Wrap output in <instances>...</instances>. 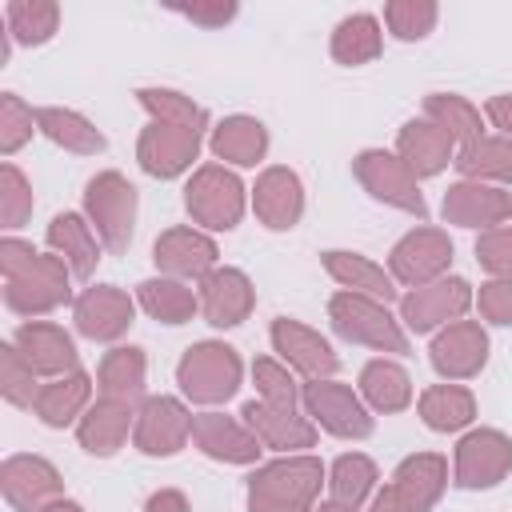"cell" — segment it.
<instances>
[{
  "mask_svg": "<svg viewBox=\"0 0 512 512\" xmlns=\"http://www.w3.org/2000/svg\"><path fill=\"white\" fill-rule=\"evenodd\" d=\"M136 100H140V108L156 124H176V128H192V132H204L208 128V112L192 96H184V92H172V88H140Z\"/></svg>",
  "mask_w": 512,
  "mask_h": 512,
  "instance_id": "cell-40",
  "label": "cell"
},
{
  "mask_svg": "<svg viewBox=\"0 0 512 512\" xmlns=\"http://www.w3.org/2000/svg\"><path fill=\"white\" fill-rule=\"evenodd\" d=\"M456 168L464 180L480 184H512V140L504 136H480L456 152Z\"/></svg>",
  "mask_w": 512,
  "mask_h": 512,
  "instance_id": "cell-36",
  "label": "cell"
},
{
  "mask_svg": "<svg viewBox=\"0 0 512 512\" xmlns=\"http://www.w3.org/2000/svg\"><path fill=\"white\" fill-rule=\"evenodd\" d=\"M328 320L352 344H364V348H376V352H396V356L408 352V336H404L400 320L388 312V304H380L372 296L336 292L328 300Z\"/></svg>",
  "mask_w": 512,
  "mask_h": 512,
  "instance_id": "cell-2",
  "label": "cell"
},
{
  "mask_svg": "<svg viewBox=\"0 0 512 512\" xmlns=\"http://www.w3.org/2000/svg\"><path fill=\"white\" fill-rule=\"evenodd\" d=\"M300 404H304V412H308L312 424H320L324 432H332L340 440H364V436H372V416H368L364 400L348 384H340L332 376L328 380H308L300 388Z\"/></svg>",
  "mask_w": 512,
  "mask_h": 512,
  "instance_id": "cell-7",
  "label": "cell"
},
{
  "mask_svg": "<svg viewBox=\"0 0 512 512\" xmlns=\"http://www.w3.org/2000/svg\"><path fill=\"white\" fill-rule=\"evenodd\" d=\"M480 316L492 324H512V280H488L480 284Z\"/></svg>",
  "mask_w": 512,
  "mask_h": 512,
  "instance_id": "cell-49",
  "label": "cell"
},
{
  "mask_svg": "<svg viewBox=\"0 0 512 512\" xmlns=\"http://www.w3.org/2000/svg\"><path fill=\"white\" fill-rule=\"evenodd\" d=\"M252 380H256V392L264 404H284V408H300V392H296V380L288 372V364L272 360V356H260L252 364Z\"/></svg>",
  "mask_w": 512,
  "mask_h": 512,
  "instance_id": "cell-45",
  "label": "cell"
},
{
  "mask_svg": "<svg viewBox=\"0 0 512 512\" xmlns=\"http://www.w3.org/2000/svg\"><path fill=\"white\" fill-rule=\"evenodd\" d=\"M84 212L108 252H124L136 224V188L120 172H100L84 188Z\"/></svg>",
  "mask_w": 512,
  "mask_h": 512,
  "instance_id": "cell-5",
  "label": "cell"
},
{
  "mask_svg": "<svg viewBox=\"0 0 512 512\" xmlns=\"http://www.w3.org/2000/svg\"><path fill=\"white\" fill-rule=\"evenodd\" d=\"M176 12H180V16H188L192 24L216 28V24H228V20L236 16V4H180Z\"/></svg>",
  "mask_w": 512,
  "mask_h": 512,
  "instance_id": "cell-51",
  "label": "cell"
},
{
  "mask_svg": "<svg viewBox=\"0 0 512 512\" xmlns=\"http://www.w3.org/2000/svg\"><path fill=\"white\" fill-rule=\"evenodd\" d=\"M384 24L392 28L396 40H420L436 24V4L432 0H392L384 8Z\"/></svg>",
  "mask_w": 512,
  "mask_h": 512,
  "instance_id": "cell-44",
  "label": "cell"
},
{
  "mask_svg": "<svg viewBox=\"0 0 512 512\" xmlns=\"http://www.w3.org/2000/svg\"><path fill=\"white\" fill-rule=\"evenodd\" d=\"M324 464L316 456H280L248 476V512H316Z\"/></svg>",
  "mask_w": 512,
  "mask_h": 512,
  "instance_id": "cell-1",
  "label": "cell"
},
{
  "mask_svg": "<svg viewBox=\"0 0 512 512\" xmlns=\"http://www.w3.org/2000/svg\"><path fill=\"white\" fill-rule=\"evenodd\" d=\"M448 224L460 228H500L504 220H512V192H504L500 184H480V180H460L444 192L440 204Z\"/></svg>",
  "mask_w": 512,
  "mask_h": 512,
  "instance_id": "cell-16",
  "label": "cell"
},
{
  "mask_svg": "<svg viewBox=\"0 0 512 512\" xmlns=\"http://www.w3.org/2000/svg\"><path fill=\"white\" fill-rule=\"evenodd\" d=\"M144 352L140 348H112L104 352L100 360V372H96V384H100V396H112V400H136L144 392Z\"/></svg>",
  "mask_w": 512,
  "mask_h": 512,
  "instance_id": "cell-39",
  "label": "cell"
},
{
  "mask_svg": "<svg viewBox=\"0 0 512 512\" xmlns=\"http://www.w3.org/2000/svg\"><path fill=\"white\" fill-rule=\"evenodd\" d=\"M184 208L200 228L228 232L244 216V184L224 164H200L184 188Z\"/></svg>",
  "mask_w": 512,
  "mask_h": 512,
  "instance_id": "cell-4",
  "label": "cell"
},
{
  "mask_svg": "<svg viewBox=\"0 0 512 512\" xmlns=\"http://www.w3.org/2000/svg\"><path fill=\"white\" fill-rule=\"evenodd\" d=\"M476 260L496 276V280H512V224L488 228L476 240Z\"/></svg>",
  "mask_w": 512,
  "mask_h": 512,
  "instance_id": "cell-48",
  "label": "cell"
},
{
  "mask_svg": "<svg viewBox=\"0 0 512 512\" xmlns=\"http://www.w3.org/2000/svg\"><path fill=\"white\" fill-rule=\"evenodd\" d=\"M32 216V184L16 164L0 168V220L4 228H20Z\"/></svg>",
  "mask_w": 512,
  "mask_h": 512,
  "instance_id": "cell-46",
  "label": "cell"
},
{
  "mask_svg": "<svg viewBox=\"0 0 512 512\" xmlns=\"http://www.w3.org/2000/svg\"><path fill=\"white\" fill-rule=\"evenodd\" d=\"M12 344L20 348V356L40 376H68V372H76V344L52 320H24L16 328V336H12Z\"/></svg>",
  "mask_w": 512,
  "mask_h": 512,
  "instance_id": "cell-23",
  "label": "cell"
},
{
  "mask_svg": "<svg viewBox=\"0 0 512 512\" xmlns=\"http://www.w3.org/2000/svg\"><path fill=\"white\" fill-rule=\"evenodd\" d=\"M352 172L356 180L364 184V192L380 204H392L416 220L428 216V204L420 196V184L416 176L408 172V164L396 156V152H384V148H364L356 160H352Z\"/></svg>",
  "mask_w": 512,
  "mask_h": 512,
  "instance_id": "cell-6",
  "label": "cell"
},
{
  "mask_svg": "<svg viewBox=\"0 0 512 512\" xmlns=\"http://www.w3.org/2000/svg\"><path fill=\"white\" fill-rule=\"evenodd\" d=\"M40 512H84V508H80L76 500H64V496H60V500H52V504H44Z\"/></svg>",
  "mask_w": 512,
  "mask_h": 512,
  "instance_id": "cell-55",
  "label": "cell"
},
{
  "mask_svg": "<svg viewBox=\"0 0 512 512\" xmlns=\"http://www.w3.org/2000/svg\"><path fill=\"white\" fill-rule=\"evenodd\" d=\"M192 436V412L176 396H144L132 440L144 456H176Z\"/></svg>",
  "mask_w": 512,
  "mask_h": 512,
  "instance_id": "cell-11",
  "label": "cell"
},
{
  "mask_svg": "<svg viewBox=\"0 0 512 512\" xmlns=\"http://www.w3.org/2000/svg\"><path fill=\"white\" fill-rule=\"evenodd\" d=\"M36 256H40V252H36L28 240H16V236L0 240V272H4V280H8V276H16V272H24Z\"/></svg>",
  "mask_w": 512,
  "mask_h": 512,
  "instance_id": "cell-50",
  "label": "cell"
},
{
  "mask_svg": "<svg viewBox=\"0 0 512 512\" xmlns=\"http://www.w3.org/2000/svg\"><path fill=\"white\" fill-rule=\"evenodd\" d=\"M208 148H212L216 160L248 168L256 160H264V152H268V128L256 116H228V120H220L212 128Z\"/></svg>",
  "mask_w": 512,
  "mask_h": 512,
  "instance_id": "cell-31",
  "label": "cell"
},
{
  "mask_svg": "<svg viewBox=\"0 0 512 512\" xmlns=\"http://www.w3.org/2000/svg\"><path fill=\"white\" fill-rule=\"evenodd\" d=\"M256 304V288L240 268H212L200 280V312L212 328H236L248 320Z\"/></svg>",
  "mask_w": 512,
  "mask_h": 512,
  "instance_id": "cell-20",
  "label": "cell"
},
{
  "mask_svg": "<svg viewBox=\"0 0 512 512\" xmlns=\"http://www.w3.org/2000/svg\"><path fill=\"white\" fill-rule=\"evenodd\" d=\"M136 300L140 308L160 320V324H184L200 312V292H192V284L184 280H172V276H152L136 288Z\"/></svg>",
  "mask_w": 512,
  "mask_h": 512,
  "instance_id": "cell-33",
  "label": "cell"
},
{
  "mask_svg": "<svg viewBox=\"0 0 512 512\" xmlns=\"http://www.w3.org/2000/svg\"><path fill=\"white\" fill-rule=\"evenodd\" d=\"M396 156L408 164V172L416 176V180H424V176H436V172H444L448 164H452V156H456V144L432 124V120H408L404 128H400V136H396Z\"/></svg>",
  "mask_w": 512,
  "mask_h": 512,
  "instance_id": "cell-27",
  "label": "cell"
},
{
  "mask_svg": "<svg viewBox=\"0 0 512 512\" xmlns=\"http://www.w3.org/2000/svg\"><path fill=\"white\" fill-rule=\"evenodd\" d=\"M424 120H432L452 144H472L484 136L480 128V108L456 92H428L424 96Z\"/></svg>",
  "mask_w": 512,
  "mask_h": 512,
  "instance_id": "cell-37",
  "label": "cell"
},
{
  "mask_svg": "<svg viewBox=\"0 0 512 512\" xmlns=\"http://www.w3.org/2000/svg\"><path fill=\"white\" fill-rule=\"evenodd\" d=\"M36 128V112L16 96V92H4L0 96V152L12 156Z\"/></svg>",
  "mask_w": 512,
  "mask_h": 512,
  "instance_id": "cell-47",
  "label": "cell"
},
{
  "mask_svg": "<svg viewBox=\"0 0 512 512\" xmlns=\"http://www.w3.org/2000/svg\"><path fill=\"white\" fill-rule=\"evenodd\" d=\"M144 512H192V508H188V496H184V492H176V488H160V492L148 496Z\"/></svg>",
  "mask_w": 512,
  "mask_h": 512,
  "instance_id": "cell-53",
  "label": "cell"
},
{
  "mask_svg": "<svg viewBox=\"0 0 512 512\" xmlns=\"http://www.w3.org/2000/svg\"><path fill=\"white\" fill-rule=\"evenodd\" d=\"M48 248L72 268V276H80V280H88L92 276V268H96V260H100V236H96V228L80 216V212H60V216H52V224H48Z\"/></svg>",
  "mask_w": 512,
  "mask_h": 512,
  "instance_id": "cell-28",
  "label": "cell"
},
{
  "mask_svg": "<svg viewBox=\"0 0 512 512\" xmlns=\"http://www.w3.org/2000/svg\"><path fill=\"white\" fill-rule=\"evenodd\" d=\"M136 428V408L128 400H112V396H100L96 404H88V412L80 416L76 424V436H80V448L92 452V456H112L128 432Z\"/></svg>",
  "mask_w": 512,
  "mask_h": 512,
  "instance_id": "cell-26",
  "label": "cell"
},
{
  "mask_svg": "<svg viewBox=\"0 0 512 512\" xmlns=\"http://www.w3.org/2000/svg\"><path fill=\"white\" fill-rule=\"evenodd\" d=\"M448 264H452V240L440 228H412L388 252L392 280L408 284V288H424V284L440 280L448 272Z\"/></svg>",
  "mask_w": 512,
  "mask_h": 512,
  "instance_id": "cell-9",
  "label": "cell"
},
{
  "mask_svg": "<svg viewBox=\"0 0 512 512\" xmlns=\"http://www.w3.org/2000/svg\"><path fill=\"white\" fill-rule=\"evenodd\" d=\"M240 376H244V364H240L236 348H228L220 340L192 344L176 364V380H180L184 396L196 404H220V400L236 396Z\"/></svg>",
  "mask_w": 512,
  "mask_h": 512,
  "instance_id": "cell-3",
  "label": "cell"
},
{
  "mask_svg": "<svg viewBox=\"0 0 512 512\" xmlns=\"http://www.w3.org/2000/svg\"><path fill=\"white\" fill-rule=\"evenodd\" d=\"M384 48V32H380V20L368 16V12H356V16H344L332 32V60L336 64H368L376 60Z\"/></svg>",
  "mask_w": 512,
  "mask_h": 512,
  "instance_id": "cell-38",
  "label": "cell"
},
{
  "mask_svg": "<svg viewBox=\"0 0 512 512\" xmlns=\"http://www.w3.org/2000/svg\"><path fill=\"white\" fill-rule=\"evenodd\" d=\"M240 416H244V424L256 432V440H260L264 448L292 452V448H312V444H316V424H312L308 416H300V408L248 400Z\"/></svg>",
  "mask_w": 512,
  "mask_h": 512,
  "instance_id": "cell-24",
  "label": "cell"
},
{
  "mask_svg": "<svg viewBox=\"0 0 512 512\" xmlns=\"http://www.w3.org/2000/svg\"><path fill=\"white\" fill-rule=\"evenodd\" d=\"M68 276H72V268L52 252V256H36L24 272H16V276H8L4 280V304L12 308V312H20V316H40V312H52V308H60L64 300H68Z\"/></svg>",
  "mask_w": 512,
  "mask_h": 512,
  "instance_id": "cell-8",
  "label": "cell"
},
{
  "mask_svg": "<svg viewBox=\"0 0 512 512\" xmlns=\"http://www.w3.org/2000/svg\"><path fill=\"white\" fill-rule=\"evenodd\" d=\"M272 348L280 352V360L288 364V368H296L304 380H328L332 372H336V352H332V344L316 332V328H308V324H300V320H288V316H280V320H272Z\"/></svg>",
  "mask_w": 512,
  "mask_h": 512,
  "instance_id": "cell-19",
  "label": "cell"
},
{
  "mask_svg": "<svg viewBox=\"0 0 512 512\" xmlns=\"http://www.w3.org/2000/svg\"><path fill=\"white\" fill-rule=\"evenodd\" d=\"M88 396H92V380H88V372L76 368L68 376H52L48 384H40V396H36L32 412L40 416V424L64 428V424H72L88 412Z\"/></svg>",
  "mask_w": 512,
  "mask_h": 512,
  "instance_id": "cell-30",
  "label": "cell"
},
{
  "mask_svg": "<svg viewBox=\"0 0 512 512\" xmlns=\"http://www.w3.org/2000/svg\"><path fill=\"white\" fill-rule=\"evenodd\" d=\"M316 512H356V508H344V504H336V500H328V504H320Z\"/></svg>",
  "mask_w": 512,
  "mask_h": 512,
  "instance_id": "cell-56",
  "label": "cell"
},
{
  "mask_svg": "<svg viewBox=\"0 0 512 512\" xmlns=\"http://www.w3.org/2000/svg\"><path fill=\"white\" fill-rule=\"evenodd\" d=\"M476 416V396L464 384H432L420 392V420L432 432H460Z\"/></svg>",
  "mask_w": 512,
  "mask_h": 512,
  "instance_id": "cell-35",
  "label": "cell"
},
{
  "mask_svg": "<svg viewBox=\"0 0 512 512\" xmlns=\"http://www.w3.org/2000/svg\"><path fill=\"white\" fill-rule=\"evenodd\" d=\"M36 128L52 140V144H60L64 152H76V156H96V152H104V132L88 120V116H80V112H72V108H36Z\"/></svg>",
  "mask_w": 512,
  "mask_h": 512,
  "instance_id": "cell-32",
  "label": "cell"
},
{
  "mask_svg": "<svg viewBox=\"0 0 512 512\" xmlns=\"http://www.w3.org/2000/svg\"><path fill=\"white\" fill-rule=\"evenodd\" d=\"M472 308V284L464 276H440L424 288H412L400 300V320L412 332H432L440 324H456Z\"/></svg>",
  "mask_w": 512,
  "mask_h": 512,
  "instance_id": "cell-10",
  "label": "cell"
},
{
  "mask_svg": "<svg viewBox=\"0 0 512 512\" xmlns=\"http://www.w3.org/2000/svg\"><path fill=\"white\" fill-rule=\"evenodd\" d=\"M192 440L204 456L224 460V464H256V456L264 452V444L256 440V432L224 412H196L192 416Z\"/></svg>",
  "mask_w": 512,
  "mask_h": 512,
  "instance_id": "cell-21",
  "label": "cell"
},
{
  "mask_svg": "<svg viewBox=\"0 0 512 512\" xmlns=\"http://www.w3.org/2000/svg\"><path fill=\"white\" fill-rule=\"evenodd\" d=\"M328 488H332V500L344 504V508H360L372 488H376V464L364 456V452H344L332 472H328Z\"/></svg>",
  "mask_w": 512,
  "mask_h": 512,
  "instance_id": "cell-41",
  "label": "cell"
},
{
  "mask_svg": "<svg viewBox=\"0 0 512 512\" xmlns=\"http://www.w3.org/2000/svg\"><path fill=\"white\" fill-rule=\"evenodd\" d=\"M0 488H4V500L16 512H40L44 504H52V500L64 496L60 472L44 456H28V452L8 456L0 464Z\"/></svg>",
  "mask_w": 512,
  "mask_h": 512,
  "instance_id": "cell-12",
  "label": "cell"
},
{
  "mask_svg": "<svg viewBox=\"0 0 512 512\" xmlns=\"http://www.w3.org/2000/svg\"><path fill=\"white\" fill-rule=\"evenodd\" d=\"M200 136L204 132H192V128H176V124H148L140 132V144H136V160L148 176L156 180H172L180 172L192 168V160L200 156Z\"/></svg>",
  "mask_w": 512,
  "mask_h": 512,
  "instance_id": "cell-14",
  "label": "cell"
},
{
  "mask_svg": "<svg viewBox=\"0 0 512 512\" xmlns=\"http://www.w3.org/2000/svg\"><path fill=\"white\" fill-rule=\"evenodd\" d=\"M152 260L172 280H204L216 268V240L200 228H168L156 236Z\"/></svg>",
  "mask_w": 512,
  "mask_h": 512,
  "instance_id": "cell-18",
  "label": "cell"
},
{
  "mask_svg": "<svg viewBox=\"0 0 512 512\" xmlns=\"http://www.w3.org/2000/svg\"><path fill=\"white\" fill-rule=\"evenodd\" d=\"M360 396L376 412H404L412 404V376L396 360L376 356L360 368Z\"/></svg>",
  "mask_w": 512,
  "mask_h": 512,
  "instance_id": "cell-34",
  "label": "cell"
},
{
  "mask_svg": "<svg viewBox=\"0 0 512 512\" xmlns=\"http://www.w3.org/2000/svg\"><path fill=\"white\" fill-rule=\"evenodd\" d=\"M4 20L20 44H44L60 24V8L52 0H12L4 8Z\"/></svg>",
  "mask_w": 512,
  "mask_h": 512,
  "instance_id": "cell-42",
  "label": "cell"
},
{
  "mask_svg": "<svg viewBox=\"0 0 512 512\" xmlns=\"http://www.w3.org/2000/svg\"><path fill=\"white\" fill-rule=\"evenodd\" d=\"M484 112H488L492 128H500V136H504V140H512V92L492 96V100L484 104Z\"/></svg>",
  "mask_w": 512,
  "mask_h": 512,
  "instance_id": "cell-52",
  "label": "cell"
},
{
  "mask_svg": "<svg viewBox=\"0 0 512 512\" xmlns=\"http://www.w3.org/2000/svg\"><path fill=\"white\" fill-rule=\"evenodd\" d=\"M448 488V460L440 452H416L392 472V492L408 512H432Z\"/></svg>",
  "mask_w": 512,
  "mask_h": 512,
  "instance_id": "cell-25",
  "label": "cell"
},
{
  "mask_svg": "<svg viewBox=\"0 0 512 512\" xmlns=\"http://www.w3.org/2000/svg\"><path fill=\"white\" fill-rule=\"evenodd\" d=\"M132 316H136V304L116 284H92L72 304V320H76L80 336H88V340H116V336H124Z\"/></svg>",
  "mask_w": 512,
  "mask_h": 512,
  "instance_id": "cell-17",
  "label": "cell"
},
{
  "mask_svg": "<svg viewBox=\"0 0 512 512\" xmlns=\"http://www.w3.org/2000/svg\"><path fill=\"white\" fill-rule=\"evenodd\" d=\"M512 472V440L496 428H476L456 444V484L492 488Z\"/></svg>",
  "mask_w": 512,
  "mask_h": 512,
  "instance_id": "cell-13",
  "label": "cell"
},
{
  "mask_svg": "<svg viewBox=\"0 0 512 512\" xmlns=\"http://www.w3.org/2000/svg\"><path fill=\"white\" fill-rule=\"evenodd\" d=\"M320 260H324L328 276H332L344 292H360V296H372V300H380V304L396 300V280H392V272H384L376 260H368V256H360V252H344V248H328Z\"/></svg>",
  "mask_w": 512,
  "mask_h": 512,
  "instance_id": "cell-29",
  "label": "cell"
},
{
  "mask_svg": "<svg viewBox=\"0 0 512 512\" xmlns=\"http://www.w3.org/2000/svg\"><path fill=\"white\" fill-rule=\"evenodd\" d=\"M0 392H4V400L16 404V408H32L36 396H40L36 372H32V364L20 356V348H16L12 340L0 348Z\"/></svg>",
  "mask_w": 512,
  "mask_h": 512,
  "instance_id": "cell-43",
  "label": "cell"
},
{
  "mask_svg": "<svg viewBox=\"0 0 512 512\" xmlns=\"http://www.w3.org/2000/svg\"><path fill=\"white\" fill-rule=\"evenodd\" d=\"M368 512H408V508L400 504V496H396L392 484H388V488H380V492L372 496V508H368Z\"/></svg>",
  "mask_w": 512,
  "mask_h": 512,
  "instance_id": "cell-54",
  "label": "cell"
},
{
  "mask_svg": "<svg viewBox=\"0 0 512 512\" xmlns=\"http://www.w3.org/2000/svg\"><path fill=\"white\" fill-rule=\"evenodd\" d=\"M252 208L260 216L264 228L272 232H284V228H296V220L304 216V184L292 168H264L256 188H252Z\"/></svg>",
  "mask_w": 512,
  "mask_h": 512,
  "instance_id": "cell-22",
  "label": "cell"
},
{
  "mask_svg": "<svg viewBox=\"0 0 512 512\" xmlns=\"http://www.w3.org/2000/svg\"><path fill=\"white\" fill-rule=\"evenodd\" d=\"M428 360L444 380H472L488 360V332L480 328V320L444 324L428 348Z\"/></svg>",
  "mask_w": 512,
  "mask_h": 512,
  "instance_id": "cell-15",
  "label": "cell"
}]
</instances>
